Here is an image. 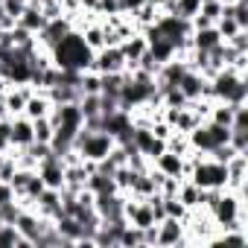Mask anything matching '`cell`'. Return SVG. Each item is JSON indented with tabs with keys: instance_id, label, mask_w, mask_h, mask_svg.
Here are the masks:
<instances>
[{
	"instance_id": "4fadbf2b",
	"label": "cell",
	"mask_w": 248,
	"mask_h": 248,
	"mask_svg": "<svg viewBox=\"0 0 248 248\" xmlns=\"http://www.w3.org/2000/svg\"><path fill=\"white\" fill-rule=\"evenodd\" d=\"M50 111H53V102H50V96H47L44 91H35V93L27 99V105H24V117H30V120L50 117Z\"/></svg>"
},
{
	"instance_id": "83f0119b",
	"label": "cell",
	"mask_w": 248,
	"mask_h": 248,
	"mask_svg": "<svg viewBox=\"0 0 248 248\" xmlns=\"http://www.w3.org/2000/svg\"><path fill=\"white\" fill-rule=\"evenodd\" d=\"M199 12H202L204 18H210V21L216 24V21L222 18V12H225V3H222V0H202Z\"/></svg>"
},
{
	"instance_id": "484cf974",
	"label": "cell",
	"mask_w": 248,
	"mask_h": 248,
	"mask_svg": "<svg viewBox=\"0 0 248 248\" xmlns=\"http://www.w3.org/2000/svg\"><path fill=\"white\" fill-rule=\"evenodd\" d=\"M199 6H202V0H172V15L190 21V18L199 12Z\"/></svg>"
},
{
	"instance_id": "d4e9b609",
	"label": "cell",
	"mask_w": 248,
	"mask_h": 248,
	"mask_svg": "<svg viewBox=\"0 0 248 248\" xmlns=\"http://www.w3.org/2000/svg\"><path fill=\"white\" fill-rule=\"evenodd\" d=\"M99 85H102V76L96 70H82V76H79V91L82 93H99Z\"/></svg>"
},
{
	"instance_id": "603a6c76",
	"label": "cell",
	"mask_w": 248,
	"mask_h": 248,
	"mask_svg": "<svg viewBox=\"0 0 248 248\" xmlns=\"http://www.w3.org/2000/svg\"><path fill=\"white\" fill-rule=\"evenodd\" d=\"M53 132H56V126H53V120H50V117H38V120H32V135H35L38 143H50V140H53Z\"/></svg>"
},
{
	"instance_id": "9a60e30c",
	"label": "cell",
	"mask_w": 248,
	"mask_h": 248,
	"mask_svg": "<svg viewBox=\"0 0 248 248\" xmlns=\"http://www.w3.org/2000/svg\"><path fill=\"white\" fill-rule=\"evenodd\" d=\"M190 41H193L196 50L210 53L216 44H222V35L216 32V27H204V30H193V32H190Z\"/></svg>"
},
{
	"instance_id": "ffe728a7",
	"label": "cell",
	"mask_w": 248,
	"mask_h": 248,
	"mask_svg": "<svg viewBox=\"0 0 248 248\" xmlns=\"http://www.w3.org/2000/svg\"><path fill=\"white\" fill-rule=\"evenodd\" d=\"M0 248H32V245L18 233L15 225L3 222V225H0Z\"/></svg>"
},
{
	"instance_id": "5bb4252c",
	"label": "cell",
	"mask_w": 248,
	"mask_h": 248,
	"mask_svg": "<svg viewBox=\"0 0 248 248\" xmlns=\"http://www.w3.org/2000/svg\"><path fill=\"white\" fill-rule=\"evenodd\" d=\"M181 167H184V158L181 155H175V152H161L155 161H152V170H158V172H164V175H178L181 178Z\"/></svg>"
},
{
	"instance_id": "7402d4cb",
	"label": "cell",
	"mask_w": 248,
	"mask_h": 248,
	"mask_svg": "<svg viewBox=\"0 0 248 248\" xmlns=\"http://www.w3.org/2000/svg\"><path fill=\"white\" fill-rule=\"evenodd\" d=\"M117 248H143V231L126 222V228L120 231V242H117Z\"/></svg>"
},
{
	"instance_id": "e575fe53",
	"label": "cell",
	"mask_w": 248,
	"mask_h": 248,
	"mask_svg": "<svg viewBox=\"0 0 248 248\" xmlns=\"http://www.w3.org/2000/svg\"><path fill=\"white\" fill-rule=\"evenodd\" d=\"M149 3H152L155 9H161V12H170V15H172V0H149Z\"/></svg>"
},
{
	"instance_id": "ba28073f",
	"label": "cell",
	"mask_w": 248,
	"mask_h": 248,
	"mask_svg": "<svg viewBox=\"0 0 248 248\" xmlns=\"http://www.w3.org/2000/svg\"><path fill=\"white\" fill-rule=\"evenodd\" d=\"M32 140H35V135H32V120L24 117V114L12 117L9 120V143H12V149H24Z\"/></svg>"
},
{
	"instance_id": "7c38bea8",
	"label": "cell",
	"mask_w": 248,
	"mask_h": 248,
	"mask_svg": "<svg viewBox=\"0 0 248 248\" xmlns=\"http://www.w3.org/2000/svg\"><path fill=\"white\" fill-rule=\"evenodd\" d=\"M204 85H207V79H204L202 73H196V70H187V73L178 79V91L187 96V102H190V99H199L202 91H204Z\"/></svg>"
},
{
	"instance_id": "8992f818",
	"label": "cell",
	"mask_w": 248,
	"mask_h": 248,
	"mask_svg": "<svg viewBox=\"0 0 248 248\" xmlns=\"http://www.w3.org/2000/svg\"><path fill=\"white\" fill-rule=\"evenodd\" d=\"M91 70H96V73H123L126 70V56H123L120 47H102V50L93 53Z\"/></svg>"
},
{
	"instance_id": "1f68e13d",
	"label": "cell",
	"mask_w": 248,
	"mask_h": 248,
	"mask_svg": "<svg viewBox=\"0 0 248 248\" xmlns=\"http://www.w3.org/2000/svg\"><path fill=\"white\" fill-rule=\"evenodd\" d=\"M96 12L99 15H117V12H126V9H123L120 0H99V9Z\"/></svg>"
},
{
	"instance_id": "52a82bcc",
	"label": "cell",
	"mask_w": 248,
	"mask_h": 248,
	"mask_svg": "<svg viewBox=\"0 0 248 248\" xmlns=\"http://www.w3.org/2000/svg\"><path fill=\"white\" fill-rule=\"evenodd\" d=\"M38 178L44 181V187H50V190H62L64 187V164H62V158L56 155V152H50L41 164H38Z\"/></svg>"
},
{
	"instance_id": "4316f807",
	"label": "cell",
	"mask_w": 248,
	"mask_h": 248,
	"mask_svg": "<svg viewBox=\"0 0 248 248\" xmlns=\"http://www.w3.org/2000/svg\"><path fill=\"white\" fill-rule=\"evenodd\" d=\"M187 213H190V210L181 204L178 196H167V199H164V216H172V219H181V222H184Z\"/></svg>"
},
{
	"instance_id": "9c48e42d",
	"label": "cell",
	"mask_w": 248,
	"mask_h": 248,
	"mask_svg": "<svg viewBox=\"0 0 248 248\" xmlns=\"http://www.w3.org/2000/svg\"><path fill=\"white\" fill-rule=\"evenodd\" d=\"M35 213L44 216V219H59V216H62V193L44 187L41 196L35 199Z\"/></svg>"
},
{
	"instance_id": "3957f363",
	"label": "cell",
	"mask_w": 248,
	"mask_h": 248,
	"mask_svg": "<svg viewBox=\"0 0 248 248\" xmlns=\"http://www.w3.org/2000/svg\"><path fill=\"white\" fill-rule=\"evenodd\" d=\"M190 181H193L196 187H202V190H225L228 167L219 164V161H213V158H207V155H202V158L196 161L193 172H190Z\"/></svg>"
},
{
	"instance_id": "30bf717a",
	"label": "cell",
	"mask_w": 248,
	"mask_h": 248,
	"mask_svg": "<svg viewBox=\"0 0 248 248\" xmlns=\"http://www.w3.org/2000/svg\"><path fill=\"white\" fill-rule=\"evenodd\" d=\"M120 50H123V56H126V70L129 67H135L138 64V59L149 50V44H146V38H143V32H135V35H129L123 44H117Z\"/></svg>"
},
{
	"instance_id": "d6a6232c",
	"label": "cell",
	"mask_w": 248,
	"mask_h": 248,
	"mask_svg": "<svg viewBox=\"0 0 248 248\" xmlns=\"http://www.w3.org/2000/svg\"><path fill=\"white\" fill-rule=\"evenodd\" d=\"M41 15H44L47 21H53V18H62L64 12H62V3H59V0H50V3L41 6Z\"/></svg>"
},
{
	"instance_id": "5b68a950",
	"label": "cell",
	"mask_w": 248,
	"mask_h": 248,
	"mask_svg": "<svg viewBox=\"0 0 248 248\" xmlns=\"http://www.w3.org/2000/svg\"><path fill=\"white\" fill-rule=\"evenodd\" d=\"M178 245H187L184 222L172 219V216H164L158 222V242H155V248H178Z\"/></svg>"
},
{
	"instance_id": "e0dca14e",
	"label": "cell",
	"mask_w": 248,
	"mask_h": 248,
	"mask_svg": "<svg viewBox=\"0 0 248 248\" xmlns=\"http://www.w3.org/2000/svg\"><path fill=\"white\" fill-rule=\"evenodd\" d=\"M99 76H102L99 93L120 102V91H123V85H126V70H123V73H99Z\"/></svg>"
},
{
	"instance_id": "277c9868",
	"label": "cell",
	"mask_w": 248,
	"mask_h": 248,
	"mask_svg": "<svg viewBox=\"0 0 248 248\" xmlns=\"http://www.w3.org/2000/svg\"><path fill=\"white\" fill-rule=\"evenodd\" d=\"M207 213H210V219L216 222V228L225 231V228H231V222H233L236 216H245V196L222 190V196L216 199V204H213Z\"/></svg>"
},
{
	"instance_id": "8fae6325",
	"label": "cell",
	"mask_w": 248,
	"mask_h": 248,
	"mask_svg": "<svg viewBox=\"0 0 248 248\" xmlns=\"http://www.w3.org/2000/svg\"><path fill=\"white\" fill-rule=\"evenodd\" d=\"M18 27H24V30H30L32 35H38V32L47 27V18L41 15V6L27 3V6H24V12L18 15Z\"/></svg>"
},
{
	"instance_id": "7a4b0ae2",
	"label": "cell",
	"mask_w": 248,
	"mask_h": 248,
	"mask_svg": "<svg viewBox=\"0 0 248 248\" xmlns=\"http://www.w3.org/2000/svg\"><path fill=\"white\" fill-rule=\"evenodd\" d=\"M210 88H213L216 102H228V105H245L248 102V76H242L231 67L216 70L210 76Z\"/></svg>"
},
{
	"instance_id": "836d02e7",
	"label": "cell",
	"mask_w": 248,
	"mask_h": 248,
	"mask_svg": "<svg viewBox=\"0 0 248 248\" xmlns=\"http://www.w3.org/2000/svg\"><path fill=\"white\" fill-rule=\"evenodd\" d=\"M9 120H0V152H9L12 149V143H9Z\"/></svg>"
},
{
	"instance_id": "d590c367",
	"label": "cell",
	"mask_w": 248,
	"mask_h": 248,
	"mask_svg": "<svg viewBox=\"0 0 248 248\" xmlns=\"http://www.w3.org/2000/svg\"><path fill=\"white\" fill-rule=\"evenodd\" d=\"M6 88H9V82H6V79H3V76H0V93H3V91H6Z\"/></svg>"
},
{
	"instance_id": "cb8c5ba5",
	"label": "cell",
	"mask_w": 248,
	"mask_h": 248,
	"mask_svg": "<svg viewBox=\"0 0 248 248\" xmlns=\"http://www.w3.org/2000/svg\"><path fill=\"white\" fill-rule=\"evenodd\" d=\"M167 149H170V152H175V155H181V158H187V155L193 152L190 138H187V135H181V132H172V135L167 138Z\"/></svg>"
},
{
	"instance_id": "d6986e66",
	"label": "cell",
	"mask_w": 248,
	"mask_h": 248,
	"mask_svg": "<svg viewBox=\"0 0 248 248\" xmlns=\"http://www.w3.org/2000/svg\"><path fill=\"white\" fill-rule=\"evenodd\" d=\"M146 44H149V53L164 64V62H170L172 56H175V44L170 41V38H164V35H155V38H146Z\"/></svg>"
},
{
	"instance_id": "f546056e",
	"label": "cell",
	"mask_w": 248,
	"mask_h": 248,
	"mask_svg": "<svg viewBox=\"0 0 248 248\" xmlns=\"http://www.w3.org/2000/svg\"><path fill=\"white\" fill-rule=\"evenodd\" d=\"M41 190H44V181H41V178H38V172H32V175H30V181H27V187H24V193H21V196H24V199H32V202H35V199H38V196H41Z\"/></svg>"
},
{
	"instance_id": "4dcf8cb0",
	"label": "cell",
	"mask_w": 248,
	"mask_h": 248,
	"mask_svg": "<svg viewBox=\"0 0 248 248\" xmlns=\"http://www.w3.org/2000/svg\"><path fill=\"white\" fill-rule=\"evenodd\" d=\"M225 44H231L236 53H248V30H236Z\"/></svg>"
},
{
	"instance_id": "ac0fdd59",
	"label": "cell",
	"mask_w": 248,
	"mask_h": 248,
	"mask_svg": "<svg viewBox=\"0 0 248 248\" xmlns=\"http://www.w3.org/2000/svg\"><path fill=\"white\" fill-rule=\"evenodd\" d=\"M82 41L96 53V50H102L105 47V30H102V24H99V12H96V18L82 30Z\"/></svg>"
},
{
	"instance_id": "2e32d148",
	"label": "cell",
	"mask_w": 248,
	"mask_h": 248,
	"mask_svg": "<svg viewBox=\"0 0 248 248\" xmlns=\"http://www.w3.org/2000/svg\"><path fill=\"white\" fill-rule=\"evenodd\" d=\"M178 199H181V204H184L187 210H196V207H202V202H204V190L196 187L190 178H184L181 187H178Z\"/></svg>"
},
{
	"instance_id": "6da1fadb",
	"label": "cell",
	"mask_w": 248,
	"mask_h": 248,
	"mask_svg": "<svg viewBox=\"0 0 248 248\" xmlns=\"http://www.w3.org/2000/svg\"><path fill=\"white\" fill-rule=\"evenodd\" d=\"M50 56H53V64L59 67V70H91V62H93V50L82 41V32H76V30H70L53 50H50Z\"/></svg>"
},
{
	"instance_id": "44dd1931",
	"label": "cell",
	"mask_w": 248,
	"mask_h": 248,
	"mask_svg": "<svg viewBox=\"0 0 248 248\" xmlns=\"http://www.w3.org/2000/svg\"><path fill=\"white\" fill-rule=\"evenodd\" d=\"M79 111H82L85 120L99 117V114H102V96H99V93H82V96H79Z\"/></svg>"
},
{
	"instance_id": "f1b7e54d",
	"label": "cell",
	"mask_w": 248,
	"mask_h": 248,
	"mask_svg": "<svg viewBox=\"0 0 248 248\" xmlns=\"http://www.w3.org/2000/svg\"><path fill=\"white\" fill-rule=\"evenodd\" d=\"M213 27H216V32L222 35V41H228V38H231V35H233L236 30H242V27H236V21H233L231 15H222V18H219V21H216Z\"/></svg>"
}]
</instances>
